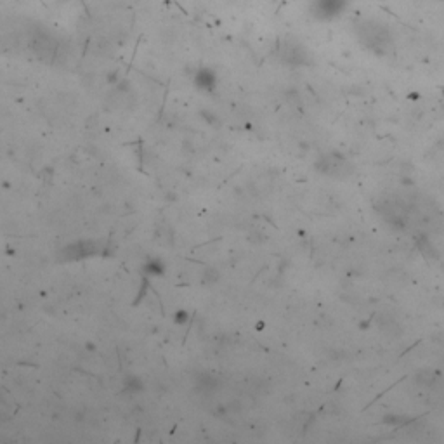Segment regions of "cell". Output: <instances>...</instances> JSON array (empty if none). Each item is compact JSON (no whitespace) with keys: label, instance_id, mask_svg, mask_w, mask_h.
<instances>
[{"label":"cell","instance_id":"obj_1","mask_svg":"<svg viewBox=\"0 0 444 444\" xmlns=\"http://www.w3.org/2000/svg\"><path fill=\"white\" fill-rule=\"evenodd\" d=\"M354 31H356L359 44H363L373 54L385 56V54L391 52L394 38H392V31L389 30V26L385 23L373 18L359 19L354 24Z\"/></svg>","mask_w":444,"mask_h":444},{"label":"cell","instance_id":"obj_2","mask_svg":"<svg viewBox=\"0 0 444 444\" xmlns=\"http://www.w3.org/2000/svg\"><path fill=\"white\" fill-rule=\"evenodd\" d=\"M349 2L351 0H312L309 12L318 21H333L347 11Z\"/></svg>","mask_w":444,"mask_h":444},{"label":"cell","instance_id":"obj_3","mask_svg":"<svg viewBox=\"0 0 444 444\" xmlns=\"http://www.w3.org/2000/svg\"><path fill=\"white\" fill-rule=\"evenodd\" d=\"M280 57L290 66L309 65V52L304 46L297 40H285L280 44Z\"/></svg>","mask_w":444,"mask_h":444},{"label":"cell","instance_id":"obj_4","mask_svg":"<svg viewBox=\"0 0 444 444\" xmlns=\"http://www.w3.org/2000/svg\"><path fill=\"white\" fill-rule=\"evenodd\" d=\"M215 75H213V71H210V70L207 68H201L200 71L196 73V76H194V84L198 85L200 89H203V91H212L213 87H215Z\"/></svg>","mask_w":444,"mask_h":444}]
</instances>
